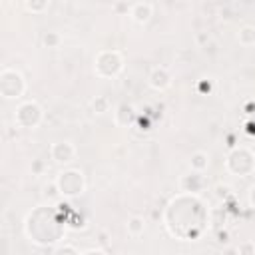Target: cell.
I'll list each match as a JSON object with an SVG mask.
<instances>
[{"instance_id": "6da1fadb", "label": "cell", "mask_w": 255, "mask_h": 255, "mask_svg": "<svg viewBox=\"0 0 255 255\" xmlns=\"http://www.w3.org/2000/svg\"><path fill=\"white\" fill-rule=\"evenodd\" d=\"M58 187L62 193L66 195H78L84 191V177H82V171L78 169H70V171H62L56 179Z\"/></svg>"}, {"instance_id": "7a4b0ae2", "label": "cell", "mask_w": 255, "mask_h": 255, "mask_svg": "<svg viewBox=\"0 0 255 255\" xmlns=\"http://www.w3.org/2000/svg\"><path fill=\"white\" fill-rule=\"evenodd\" d=\"M16 124L22 128H36L42 120V108L36 102H24L16 110Z\"/></svg>"}, {"instance_id": "3957f363", "label": "cell", "mask_w": 255, "mask_h": 255, "mask_svg": "<svg viewBox=\"0 0 255 255\" xmlns=\"http://www.w3.org/2000/svg\"><path fill=\"white\" fill-rule=\"evenodd\" d=\"M50 153H52V159H54V161H58V163H68V161H72V159L76 157V147H74L72 141H58V143L52 145Z\"/></svg>"}, {"instance_id": "277c9868", "label": "cell", "mask_w": 255, "mask_h": 255, "mask_svg": "<svg viewBox=\"0 0 255 255\" xmlns=\"http://www.w3.org/2000/svg\"><path fill=\"white\" fill-rule=\"evenodd\" d=\"M151 14H153V4L151 2H135L129 8L131 20L137 22V24H145L151 18Z\"/></svg>"}, {"instance_id": "5b68a950", "label": "cell", "mask_w": 255, "mask_h": 255, "mask_svg": "<svg viewBox=\"0 0 255 255\" xmlns=\"http://www.w3.org/2000/svg\"><path fill=\"white\" fill-rule=\"evenodd\" d=\"M171 84V76L165 68H153L149 74V86L155 90H165Z\"/></svg>"}, {"instance_id": "8992f818", "label": "cell", "mask_w": 255, "mask_h": 255, "mask_svg": "<svg viewBox=\"0 0 255 255\" xmlns=\"http://www.w3.org/2000/svg\"><path fill=\"white\" fill-rule=\"evenodd\" d=\"M237 42L241 46H245V48L253 46L255 44V26H249V24L241 26L239 32H237Z\"/></svg>"}, {"instance_id": "52a82bcc", "label": "cell", "mask_w": 255, "mask_h": 255, "mask_svg": "<svg viewBox=\"0 0 255 255\" xmlns=\"http://www.w3.org/2000/svg\"><path fill=\"white\" fill-rule=\"evenodd\" d=\"M126 229H128L129 235L137 237V235H141L143 229H145V219H143L141 215H131V217L128 219V223H126Z\"/></svg>"}, {"instance_id": "ba28073f", "label": "cell", "mask_w": 255, "mask_h": 255, "mask_svg": "<svg viewBox=\"0 0 255 255\" xmlns=\"http://www.w3.org/2000/svg\"><path fill=\"white\" fill-rule=\"evenodd\" d=\"M189 165H191L193 171H203V169H207V165H209L207 153H205V151H195V153H191Z\"/></svg>"}, {"instance_id": "9c48e42d", "label": "cell", "mask_w": 255, "mask_h": 255, "mask_svg": "<svg viewBox=\"0 0 255 255\" xmlns=\"http://www.w3.org/2000/svg\"><path fill=\"white\" fill-rule=\"evenodd\" d=\"M24 8L32 14H42L50 8V2H46V0H28V2H24Z\"/></svg>"}, {"instance_id": "30bf717a", "label": "cell", "mask_w": 255, "mask_h": 255, "mask_svg": "<svg viewBox=\"0 0 255 255\" xmlns=\"http://www.w3.org/2000/svg\"><path fill=\"white\" fill-rule=\"evenodd\" d=\"M42 42H44L46 48H60V44H62V36H60L58 32L50 30V32H46V34L42 36Z\"/></svg>"}, {"instance_id": "8fae6325", "label": "cell", "mask_w": 255, "mask_h": 255, "mask_svg": "<svg viewBox=\"0 0 255 255\" xmlns=\"http://www.w3.org/2000/svg\"><path fill=\"white\" fill-rule=\"evenodd\" d=\"M92 108H94L96 114H106V112L110 110V102H108L106 96H96V98L92 100Z\"/></svg>"}, {"instance_id": "7c38bea8", "label": "cell", "mask_w": 255, "mask_h": 255, "mask_svg": "<svg viewBox=\"0 0 255 255\" xmlns=\"http://www.w3.org/2000/svg\"><path fill=\"white\" fill-rule=\"evenodd\" d=\"M237 253L239 255H255V241L251 239H245L237 245Z\"/></svg>"}, {"instance_id": "4fadbf2b", "label": "cell", "mask_w": 255, "mask_h": 255, "mask_svg": "<svg viewBox=\"0 0 255 255\" xmlns=\"http://www.w3.org/2000/svg\"><path fill=\"white\" fill-rule=\"evenodd\" d=\"M60 193H62V191H60V187H58L56 181H50V183L44 185V197H46V199H56Z\"/></svg>"}, {"instance_id": "5bb4252c", "label": "cell", "mask_w": 255, "mask_h": 255, "mask_svg": "<svg viewBox=\"0 0 255 255\" xmlns=\"http://www.w3.org/2000/svg\"><path fill=\"white\" fill-rule=\"evenodd\" d=\"M213 191H215V197H217V199H227V197L231 195V187L225 185V183H217V185L213 187Z\"/></svg>"}, {"instance_id": "9a60e30c", "label": "cell", "mask_w": 255, "mask_h": 255, "mask_svg": "<svg viewBox=\"0 0 255 255\" xmlns=\"http://www.w3.org/2000/svg\"><path fill=\"white\" fill-rule=\"evenodd\" d=\"M195 40H197V44H199V46H203V48H205V46H207V42H209L211 38H209V34H207V32H197V34H195Z\"/></svg>"}, {"instance_id": "2e32d148", "label": "cell", "mask_w": 255, "mask_h": 255, "mask_svg": "<svg viewBox=\"0 0 255 255\" xmlns=\"http://www.w3.org/2000/svg\"><path fill=\"white\" fill-rule=\"evenodd\" d=\"M217 241L223 243V245H227L229 243V231H219L217 233Z\"/></svg>"}, {"instance_id": "e0dca14e", "label": "cell", "mask_w": 255, "mask_h": 255, "mask_svg": "<svg viewBox=\"0 0 255 255\" xmlns=\"http://www.w3.org/2000/svg\"><path fill=\"white\" fill-rule=\"evenodd\" d=\"M129 8H131V4H114V10L116 12H129Z\"/></svg>"}, {"instance_id": "ac0fdd59", "label": "cell", "mask_w": 255, "mask_h": 255, "mask_svg": "<svg viewBox=\"0 0 255 255\" xmlns=\"http://www.w3.org/2000/svg\"><path fill=\"white\" fill-rule=\"evenodd\" d=\"M42 169H44V163H42L40 159H36V161L32 163V171H34V173H40Z\"/></svg>"}, {"instance_id": "d6986e66", "label": "cell", "mask_w": 255, "mask_h": 255, "mask_svg": "<svg viewBox=\"0 0 255 255\" xmlns=\"http://www.w3.org/2000/svg\"><path fill=\"white\" fill-rule=\"evenodd\" d=\"M223 255H239V253H237V247H235V245H233V247L227 245V247L223 249Z\"/></svg>"}, {"instance_id": "ffe728a7", "label": "cell", "mask_w": 255, "mask_h": 255, "mask_svg": "<svg viewBox=\"0 0 255 255\" xmlns=\"http://www.w3.org/2000/svg\"><path fill=\"white\" fill-rule=\"evenodd\" d=\"M98 237H100V243H102V245H108V233H106V231H100Z\"/></svg>"}]
</instances>
